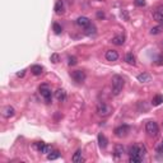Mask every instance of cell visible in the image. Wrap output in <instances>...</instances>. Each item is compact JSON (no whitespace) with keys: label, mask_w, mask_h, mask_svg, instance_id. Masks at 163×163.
<instances>
[{"label":"cell","mask_w":163,"mask_h":163,"mask_svg":"<svg viewBox=\"0 0 163 163\" xmlns=\"http://www.w3.org/2000/svg\"><path fill=\"white\" fill-rule=\"evenodd\" d=\"M31 73L33 75H41L43 73V68L41 65H32L31 66Z\"/></svg>","instance_id":"15"},{"label":"cell","mask_w":163,"mask_h":163,"mask_svg":"<svg viewBox=\"0 0 163 163\" xmlns=\"http://www.w3.org/2000/svg\"><path fill=\"white\" fill-rule=\"evenodd\" d=\"M158 125L155 121H148L145 124V133L149 135V137H157L158 135Z\"/></svg>","instance_id":"2"},{"label":"cell","mask_w":163,"mask_h":163,"mask_svg":"<svg viewBox=\"0 0 163 163\" xmlns=\"http://www.w3.org/2000/svg\"><path fill=\"white\" fill-rule=\"evenodd\" d=\"M55 13L59 14V15H61L64 13V3H63V0L56 2V4H55Z\"/></svg>","instance_id":"17"},{"label":"cell","mask_w":163,"mask_h":163,"mask_svg":"<svg viewBox=\"0 0 163 163\" xmlns=\"http://www.w3.org/2000/svg\"><path fill=\"white\" fill-rule=\"evenodd\" d=\"M162 31H163V26L162 24L155 26V27H153V28L150 29V35H159Z\"/></svg>","instance_id":"24"},{"label":"cell","mask_w":163,"mask_h":163,"mask_svg":"<svg viewBox=\"0 0 163 163\" xmlns=\"http://www.w3.org/2000/svg\"><path fill=\"white\" fill-rule=\"evenodd\" d=\"M146 153V150L144 146L142 145H133V146H130V149H129V154L130 155H140V157H144Z\"/></svg>","instance_id":"5"},{"label":"cell","mask_w":163,"mask_h":163,"mask_svg":"<svg viewBox=\"0 0 163 163\" xmlns=\"http://www.w3.org/2000/svg\"><path fill=\"white\" fill-rule=\"evenodd\" d=\"M106 60L107 61H116L117 59H118V54H117V51H115V50H108V51H106Z\"/></svg>","instance_id":"8"},{"label":"cell","mask_w":163,"mask_h":163,"mask_svg":"<svg viewBox=\"0 0 163 163\" xmlns=\"http://www.w3.org/2000/svg\"><path fill=\"white\" fill-rule=\"evenodd\" d=\"M70 77L74 79V82L82 84V83H84V80H85V73L83 70H74V72L70 73Z\"/></svg>","instance_id":"6"},{"label":"cell","mask_w":163,"mask_h":163,"mask_svg":"<svg viewBox=\"0 0 163 163\" xmlns=\"http://www.w3.org/2000/svg\"><path fill=\"white\" fill-rule=\"evenodd\" d=\"M115 155L117 157V158H120V157H122V154L125 153V148H124V145H121V144H116L115 145Z\"/></svg>","instance_id":"14"},{"label":"cell","mask_w":163,"mask_h":163,"mask_svg":"<svg viewBox=\"0 0 163 163\" xmlns=\"http://www.w3.org/2000/svg\"><path fill=\"white\" fill-rule=\"evenodd\" d=\"M77 24L79 27H82V28H85V27H88L91 24V20H89V18H87V17H79L77 19Z\"/></svg>","instance_id":"11"},{"label":"cell","mask_w":163,"mask_h":163,"mask_svg":"<svg viewBox=\"0 0 163 163\" xmlns=\"http://www.w3.org/2000/svg\"><path fill=\"white\" fill-rule=\"evenodd\" d=\"M51 152H52V146H51V145L45 144V146H43V149L41 150V153H43V154H50Z\"/></svg>","instance_id":"27"},{"label":"cell","mask_w":163,"mask_h":163,"mask_svg":"<svg viewBox=\"0 0 163 163\" xmlns=\"http://www.w3.org/2000/svg\"><path fill=\"white\" fill-rule=\"evenodd\" d=\"M121 17H122L125 20H129V14H128L126 10H122V12H121Z\"/></svg>","instance_id":"32"},{"label":"cell","mask_w":163,"mask_h":163,"mask_svg":"<svg viewBox=\"0 0 163 163\" xmlns=\"http://www.w3.org/2000/svg\"><path fill=\"white\" fill-rule=\"evenodd\" d=\"M24 74H26V69H23V70H20V72H18V73H17V77H18V78H23V77H24Z\"/></svg>","instance_id":"34"},{"label":"cell","mask_w":163,"mask_h":163,"mask_svg":"<svg viewBox=\"0 0 163 163\" xmlns=\"http://www.w3.org/2000/svg\"><path fill=\"white\" fill-rule=\"evenodd\" d=\"M162 102H163V96L162 94H157L154 98L152 100V105L153 106H159Z\"/></svg>","instance_id":"23"},{"label":"cell","mask_w":163,"mask_h":163,"mask_svg":"<svg viewBox=\"0 0 163 163\" xmlns=\"http://www.w3.org/2000/svg\"><path fill=\"white\" fill-rule=\"evenodd\" d=\"M111 112H112V108L108 105H106V103H98V106H97V113H98L100 116L106 117L110 115Z\"/></svg>","instance_id":"4"},{"label":"cell","mask_w":163,"mask_h":163,"mask_svg":"<svg viewBox=\"0 0 163 163\" xmlns=\"http://www.w3.org/2000/svg\"><path fill=\"white\" fill-rule=\"evenodd\" d=\"M157 65H163V55H159L158 59H157Z\"/></svg>","instance_id":"33"},{"label":"cell","mask_w":163,"mask_h":163,"mask_svg":"<svg viewBox=\"0 0 163 163\" xmlns=\"http://www.w3.org/2000/svg\"><path fill=\"white\" fill-rule=\"evenodd\" d=\"M111 42L113 43V45H116V46H122L124 42H125V37L122 35H117L111 40Z\"/></svg>","instance_id":"12"},{"label":"cell","mask_w":163,"mask_h":163,"mask_svg":"<svg viewBox=\"0 0 163 163\" xmlns=\"http://www.w3.org/2000/svg\"><path fill=\"white\" fill-rule=\"evenodd\" d=\"M158 150H159V152H162V153H163V140H162V143H161V146H159V148H158Z\"/></svg>","instance_id":"36"},{"label":"cell","mask_w":163,"mask_h":163,"mask_svg":"<svg viewBox=\"0 0 163 163\" xmlns=\"http://www.w3.org/2000/svg\"><path fill=\"white\" fill-rule=\"evenodd\" d=\"M59 157H60V152L59 150H52L50 154H47V159L48 161H55V159H57Z\"/></svg>","instance_id":"22"},{"label":"cell","mask_w":163,"mask_h":163,"mask_svg":"<svg viewBox=\"0 0 163 163\" xmlns=\"http://www.w3.org/2000/svg\"><path fill=\"white\" fill-rule=\"evenodd\" d=\"M153 18H154V20L158 22V23H163V12L162 10H155L153 13Z\"/></svg>","instance_id":"21"},{"label":"cell","mask_w":163,"mask_h":163,"mask_svg":"<svg viewBox=\"0 0 163 163\" xmlns=\"http://www.w3.org/2000/svg\"><path fill=\"white\" fill-rule=\"evenodd\" d=\"M97 2H106V0H97Z\"/></svg>","instance_id":"37"},{"label":"cell","mask_w":163,"mask_h":163,"mask_svg":"<svg viewBox=\"0 0 163 163\" xmlns=\"http://www.w3.org/2000/svg\"><path fill=\"white\" fill-rule=\"evenodd\" d=\"M138 80L140 82V83H148V82H150V75L148 73L139 74L138 75Z\"/></svg>","instance_id":"20"},{"label":"cell","mask_w":163,"mask_h":163,"mask_svg":"<svg viewBox=\"0 0 163 163\" xmlns=\"http://www.w3.org/2000/svg\"><path fill=\"white\" fill-rule=\"evenodd\" d=\"M52 28H54V32H55L56 35H60L61 32H63V28H61V26L59 24V23H54Z\"/></svg>","instance_id":"26"},{"label":"cell","mask_w":163,"mask_h":163,"mask_svg":"<svg viewBox=\"0 0 163 163\" xmlns=\"http://www.w3.org/2000/svg\"><path fill=\"white\" fill-rule=\"evenodd\" d=\"M40 93H41V96L43 97V100H45L47 103L51 102V100H52V92H51V88L47 84H42L40 87Z\"/></svg>","instance_id":"3"},{"label":"cell","mask_w":163,"mask_h":163,"mask_svg":"<svg viewBox=\"0 0 163 163\" xmlns=\"http://www.w3.org/2000/svg\"><path fill=\"white\" fill-rule=\"evenodd\" d=\"M97 18L103 19V18H105V13H103V12H101V10H100V12H97Z\"/></svg>","instance_id":"35"},{"label":"cell","mask_w":163,"mask_h":163,"mask_svg":"<svg viewBox=\"0 0 163 163\" xmlns=\"http://www.w3.org/2000/svg\"><path fill=\"white\" fill-rule=\"evenodd\" d=\"M14 113H15V110H14V107H12V106H5V107L3 108V116H4L5 118L13 117Z\"/></svg>","instance_id":"9"},{"label":"cell","mask_w":163,"mask_h":163,"mask_svg":"<svg viewBox=\"0 0 163 163\" xmlns=\"http://www.w3.org/2000/svg\"><path fill=\"white\" fill-rule=\"evenodd\" d=\"M78 60H77V57L75 56H69L68 57V64L70 65V66H74V65H77Z\"/></svg>","instance_id":"28"},{"label":"cell","mask_w":163,"mask_h":163,"mask_svg":"<svg viewBox=\"0 0 163 163\" xmlns=\"http://www.w3.org/2000/svg\"><path fill=\"white\" fill-rule=\"evenodd\" d=\"M111 82H112V94L118 96L121 93V91H122L124 85H125L124 78L120 77V75H113Z\"/></svg>","instance_id":"1"},{"label":"cell","mask_w":163,"mask_h":163,"mask_svg":"<svg viewBox=\"0 0 163 163\" xmlns=\"http://www.w3.org/2000/svg\"><path fill=\"white\" fill-rule=\"evenodd\" d=\"M50 60H51L54 64H57L59 61H60V56H59L57 54H52L51 57H50Z\"/></svg>","instance_id":"29"},{"label":"cell","mask_w":163,"mask_h":163,"mask_svg":"<svg viewBox=\"0 0 163 163\" xmlns=\"http://www.w3.org/2000/svg\"><path fill=\"white\" fill-rule=\"evenodd\" d=\"M72 161H73L74 163H82V162H84V158H83V155H82V150H80V149H78V150L74 153Z\"/></svg>","instance_id":"13"},{"label":"cell","mask_w":163,"mask_h":163,"mask_svg":"<svg viewBox=\"0 0 163 163\" xmlns=\"http://www.w3.org/2000/svg\"><path fill=\"white\" fill-rule=\"evenodd\" d=\"M107 143H108V140H107V138L105 137L103 134H100L98 135V144H100V148H106L107 146Z\"/></svg>","instance_id":"18"},{"label":"cell","mask_w":163,"mask_h":163,"mask_svg":"<svg viewBox=\"0 0 163 163\" xmlns=\"http://www.w3.org/2000/svg\"><path fill=\"white\" fill-rule=\"evenodd\" d=\"M96 32H97V28L93 26V24H89L88 27H85L84 28V33L87 36H92V35H96Z\"/></svg>","instance_id":"19"},{"label":"cell","mask_w":163,"mask_h":163,"mask_svg":"<svg viewBox=\"0 0 163 163\" xmlns=\"http://www.w3.org/2000/svg\"><path fill=\"white\" fill-rule=\"evenodd\" d=\"M134 4L137 5V7H144L145 0H134Z\"/></svg>","instance_id":"30"},{"label":"cell","mask_w":163,"mask_h":163,"mask_svg":"<svg viewBox=\"0 0 163 163\" xmlns=\"http://www.w3.org/2000/svg\"><path fill=\"white\" fill-rule=\"evenodd\" d=\"M125 61L130 65H137V59H135V56L131 52H128L126 55H125Z\"/></svg>","instance_id":"16"},{"label":"cell","mask_w":163,"mask_h":163,"mask_svg":"<svg viewBox=\"0 0 163 163\" xmlns=\"http://www.w3.org/2000/svg\"><path fill=\"white\" fill-rule=\"evenodd\" d=\"M130 163H140L143 161V157L140 155H130Z\"/></svg>","instance_id":"25"},{"label":"cell","mask_w":163,"mask_h":163,"mask_svg":"<svg viewBox=\"0 0 163 163\" xmlns=\"http://www.w3.org/2000/svg\"><path fill=\"white\" fill-rule=\"evenodd\" d=\"M43 146H45V143H42V142H38V143H36V149L41 152L43 149Z\"/></svg>","instance_id":"31"},{"label":"cell","mask_w":163,"mask_h":163,"mask_svg":"<svg viewBox=\"0 0 163 163\" xmlns=\"http://www.w3.org/2000/svg\"><path fill=\"white\" fill-rule=\"evenodd\" d=\"M129 131H130V128L128 125H120V126H117L115 129V135L117 138H124V137H126Z\"/></svg>","instance_id":"7"},{"label":"cell","mask_w":163,"mask_h":163,"mask_svg":"<svg viewBox=\"0 0 163 163\" xmlns=\"http://www.w3.org/2000/svg\"><path fill=\"white\" fill-rule=\"evenodd\" d=\"M55 98L59 101V102H65L66 101V92H65L64 89H57L55 92Z\"/></svg>","instance_id":"10"}]
</instances>
